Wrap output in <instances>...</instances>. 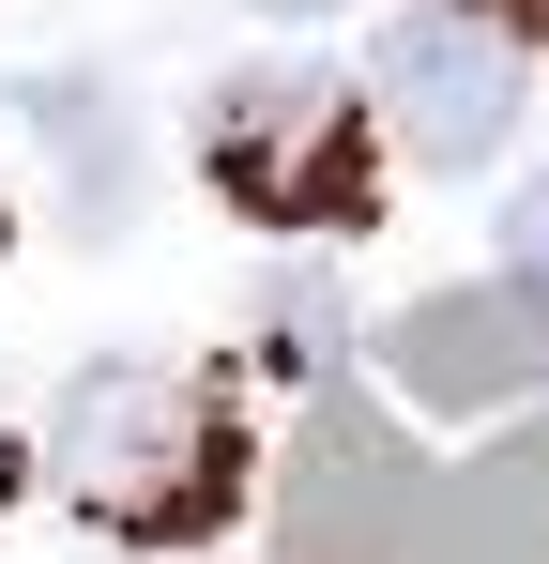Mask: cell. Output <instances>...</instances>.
Segmentation results:
<instances>
[{
  "mask_svg": "<svg viewBox=\"0 0 549 564\" xmlns=\"http://www.w3.org/2000/svg\"><path fill=\"white\" fill-rule=\"evenodd\" d=\"M321 336H336V290L290 275V290H274V367H321Z\"/></svg>",
  "mask_w": 549,
  "mask_h": 564,
  "instance_id": "obj_7",
  "label": "cell"
},
{
  "mask_svg": "<svg viewBox=\"0 0 549 564\" xmlns=\"http://www.w3.org/2000/svg\"><path fill=\"white\" fill-rule=\"evenodd\" d=\"M535 46L549 0H412L381 31V122L412 138V169H488L535 93Z\"/></svg>",
  "mask_w": 549,
  "mask_h": 564,
  "instance_id": "obj_3",
  "label": "cell"
},
{
  "mask_svg": "<svg viewBox=\"0 0 549 564\" xmlns=\"http://www.w3.org/2000/svg\"><path fill=\"white\" fill-rule=\"evenodd\" d=\"M290 564H549V427L458 458L443 488H352V443H321Z\"/></svg>",
  "mask_w": 549,
  "mask_h": 564,
  "instance_id": "obj_2",
  "label": "cell"
},
{
  "mask_svg": "<svg viewBox=\"0 0 549 564\" xmlns=\"http://www.w3.org/2000/svg\"><path fill=\"white\" fill-rule=\"evenodd\" d=\"M214 184L260 229H352L366 214V93L321 62H260L214 93Z\"/></svg>",
  "mask_w": 549,
  "mask_h": 564,
  "instance_id": "obj_4",
  "label": "cell"
},
{
  "mask_svg": "<svg viewBox=\"0 0 549 564\" xmlns=\"http://www.w3.org/2000/svg\"><path fill=\"white\" fill-rule=\"evenodd\" d=\"M260 15H336V0H260Z\"/></svg>",
  "mask_w": 549,
  "mask_h": 564,
  "instance_id": "obj_9",
  "label": "cell"
},
{
  "mask_svg": "<svg viewBox=\"0 0 549 564\" xmlns=\"http://www.w3.org/2000/svg\"><path fill=\"white\" fill-rule=\"evenodd\" d=\"M381 367L412 412H488L549 381V275H488V290H428L412 321H381Z\"/></svg>",
  "mask_w": 549,
  "mask_h": 564,
  "instance_id": "obj_5",
  "label": "cell"
},
{
  "mask_svg": "<svg viewBox=\"0 0 549 564\" xmlns=\"http://www.w3.org/2000/svg\"><path fill=\"white\" fill-rule=\"evenodd\" d=\"M46 458L77 503H107L122 534H214L229 503H245V443H229V412L169 367H77L62 381V412H46Z\"/></svg>",
  "mask_w": 549,
  "mask_h": 564,
  "instance_id": "obj_1",
  "label": "cell"
},
{
  "mask_svg": "<svg viewBox=\"0 0 549 564\" xmlns=\"http://www.w3.org/2000/svg\"><path fill=\"white\" fill-rule=\"evenodd\" d=\"M504 275H549V169L504 198Z\"/></svg>",
  "mask_w": 549,
  "mask_h": 564,
  "instance_id": "obj_8",
  "label": "cell"
},
{
  "mask_svg": "<svg viewBox=\"0 0 549 564\" xmlns=\"http://www.w3.org/2000/svg\"><path fill=\"white\" fill-rule=\"evenodd\" d=\"M15 122H31L46 169H62V229H77V245H122V214H138V122H122V93H107L92 62H31V77H15Z\"/></svg>",
  "mask_w": 549,
  "mask_h": 564,
  "instance_id": "obj_6",
  "label": "cell"
}]
</instances>
